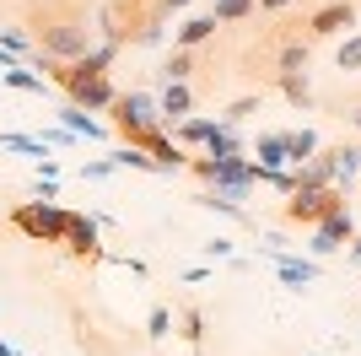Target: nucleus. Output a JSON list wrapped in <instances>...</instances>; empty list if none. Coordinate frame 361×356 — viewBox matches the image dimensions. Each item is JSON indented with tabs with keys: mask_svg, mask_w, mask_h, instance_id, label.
Instances as JSON below:
<instances>
[{
	"mask_svg": "<svg viewBox=\"0 0 361 356\" xmlns=\"http://www.w3.org/2000/svg\"><path fill=\"white\" fill-rule=\"evenodd\" d=\"M38 65L65 87V97H71L75 108H114V97H119L114 81H108V71H103V65H92L87 54H81V59H49V54H38Z\"/></svg>",
	"mask_w": 361,
	"mask_h": 356,
	"instance_id": "obj_1",
	"label": "nucleus"
},
{
	"mask_svg": "<svg viewBox=\"0 0 361 356\" xmlns=\"http://www.w3.org/2000/svg\"><path fill=\"white\" fill-rule=\"evenodd\" d=\"M157 119H162V108L151 103L146 92H119V97H114V130H119L130 146H140V141L157 130Z\"/></svg>",
	"mask_w": 361,
	"mask_h": 356,
	"instance_id": "obj_2",
	"label": "nucleus"
},
{
	"mask_svg": "<svg viewBox=\"0 0 361 356\" xmlns=\"http://www.w3.org/2000/svg\"><path fill=\"white\" fill-rule=\"evenodd\" d=\"M11 227H16V232H27L32 243H65L71 210L49 206V200H32V206H16V210H11Z\"/></svg>",
	"mask_w": 361,
	"mask_h": 356,
	"instance_id": "obj_3",
	"label": "nucleus"
},
{
	"mask_svg": "<svg viewBox=\"0 0 361 356\" xmlns=\"http://www.w3.org/2000/svg\"><path fill=\"white\" fill-rule=\"evenodd\" d=\"M340 206H345V200H340V189H334V184H329V189H307V184H297L281 216H286L291 227H318L329 210H340Z\"/></svg>",
	"mask_w": 361,
	"mask_h": 356,
	"instance_id": "obj_4",
	"label": "nucleus"
},
{
	"mask_svg": "<svg viewBox=\"0 0 361 356\" xmlns=\"http://www.w3.org/2000/svg\"><path fill=\"white\" fill-rule=\"evenodd\" d=\"M302 28H307V38H340V32H350L356 28V0H324V6H313V11H307V22H302Z\"/></svg>",
	"mask_w": 361,
	"mask_h": 356,
	"instance_id": "obj_5",
	"label": "nucleus"
},
{
	"mask_svg": "<svg viewBox=\"0 0 361 356\" xmlns=\"http://www.w3.org/2000/svg\"><path fill=\"white\" fill-rule=\"evenodd\" d=\"M38 54H49V59H81V54H87V28H81V22H54V28H44Z\"/></svg>",
	"mask_w": 361,
	"mask_h": 356,
	"instance_id": "obj_6",
	"label": "nucleus"
},
{
	"mask_svg": "<svg viewBox=\"0 0 361 356\" xmlns=\"http://www.w3.org/2000/svg\"><path fill=\"white\" fill-rule=\"evenodd\" d=\"M350 237H356V222H350V206H340L313 227V254H334L340 243H350Z\"/></svg>",
	"mask_w": 361,
	"mask_h": 356,
	"instance_id": "obj_7",
	"label": "nucleus"
},
{
	"mask_svg": "<svg viewBox=\"0 0 361 356\" xmlns=\"http://www.w3.org/2000/svg\"><path fill=\"white\" fill-rule=\"evenodd\" d=\"M65 249L81 254V259H97V222H92V216H71V227H65Z\"/></svg>",
	"mask_w": 361,
	"mask_h": 356,
	"instance_id": "obj_8",
	"label": "nucleus"
},
{
	"mask_svg": "<svg viewBox=\"0 0 361 356\" xmlns=\"http://www.w3.org/2000/svg\"><path fill=\"white\" fill-rule=\"evenodd\" d=\"M140 146L151 151V162H157V167H173V173H178V167H189V157H183V146H178V141H167L162 130H151L146 141H140Z\"/></svg>",
	"mask_w": 361,
	"mask_h": 356,
	"instance_id": "obj_9",
	"label": "nucleus"
},
{
	"mask_svg": "<svg viewBox=\"0 0 361 356\" xmlns=\"http://www.w3.org/2000/svg\"><path fill=\"white\" fill-rule=\"evenodd\" d=\"M324 157H329V167H334V184H350V173L361 167V146L356 141H340V146H329Z\"/></svg>",
	"mask_w": 361,
	"mask_h": 356,
	"instance_id": "obj_10",
	"label": "nucleus"
},
{
	"mask_svg": "<svg viewBox=\"0 0 361 356\" xmlns=\"http://www.w3.org/2000/svg\"><path fill=\"white\" fill-rule=\"evenodd\" d=\"M162 108L167 119H189V108H195V92H189V81H167V92H162Z\"/></svg>",
	"mask_w": 361,
	"mask_h": 356,
	"instance_id": "obj_11",
	"label": "nucleus"
},
{
	"mask_svg": "<svg viewBox=\"0 0 361 356\" xmlns=\"http://www.w3.org/2000/svg\"><path fill=\"white\" fill-rule=\"evenodd\" d=\"M275 270H281V281H286L291 292H302V286L318 281V265H307V259H286V254L275 259Z\"/></svg>",
	"mask_w": 361,
	"mask_h": 356,
	"instance_id": "obj_12",
	"label": "nucleus"
},
{
	"mask_svg": "<svg viewBox=\"0 0 361 356\" xmlns=\"http://www.w3.org/2000/svg\"><path fill=\"white\" fill-rule=\"evenodd\" d=\"M291 162V151H286V135L275 130V135H259V167L264 173H275V167H286Z\"/></svg>",
	"mask_w": 361,
	"mask_h": 356,
	"instance_id": "obj_13",
	"label": "nucleus"
},
{
	"mask_svg": "<svg viewBox=\"0 0 361 356\" xmlns=\"http://www.w3.org/2000/svg\"><path fill=\"white\" fill-rule=\"evenodd\" d=\"M216 32H221L216 16H189V22L178 28V49H195V44H205V38H216Z\"/></svg>",
	"mask_w": 361,
	"mask_h": 356,
	"instance_id": "obj_14",
	"label": "nucleus"
},
{
	"mask_svg": "<svg viewBox=\"0 0 361 356\" xmlns=\"http://www.w3.org/2000/svg\"><path fill=\"white\" fill-rule=\"evenodd\" d=\"M205 157H243V141H238V130H232L226 119L211 130V141H205Z\"/></svg>",
	"mask_w": 361,
	"mask_h": 356,
	"instance_id": "obj_15",
	"label": "nucleus"
},
{
	"mask_svg": "<svg viewBox=\"0 0 361 356\" xmlns=\"http://www.w3.org/2000/svg\"><path fill=\"white\" fill-rule=\"evenodd\" d=\"M259 11V0H216V22H221V28H232V22H248V16Z\"/></svg>",
	"mask_w": 361,
	"mask_h": 356,
	"instance_id": "obj_16",
	"label": "nucleus"
},
{
	"mask_svg": "<svg viewBox=\"0 0 361 356\" xmlns=\"http://www.w3.org/2000/svg\"><path fill=\"white\" fill-rule=\"evenodd\" d=\"M216 130V119H178V146H205Z\"/></svg>",
	"mask_w": 361,
	"mask_h": 356,
	"instance_id": "obj_17",
	"label": "nucleus"
},
{
	"mask_svg": "<svg viewBox=\"0 0 361 356\" xmlns=\"http://www.w3.org/2000/svg\"><path fill=\"white\" fill-rule=\"evenodd\" d=\"M60 119H65V130H71V135H87V141H92V135H103V124H97V119H87L75 103H65Z\"/></svg>",
	"mask_w": 361,
	"mask_h": 356,
	"instance_id": "obj_18",
	"label": "nucleus"
},
{
	"mask_svg": "<svg viewBox=\"0 0 361 356\" xmlns=\"http://www.w3.org/2000/svg\"><path fill=\"white\" fill-rule=\"evenodd\" d=\"M108 162H114V167H135V173H151V167H157L146 146H119L114 157H108Z\"/></svg>",
	"mask_w": 361,
	"mask_h": 356,
	"instance_id": "obj_19",
	"label": "nucleus"
},
{
	"mask_svg": "<svg viewBox=\"0 0 361 356\" xmlns=\"http://www.w3.org/2000/svg\"><path fill=\"white\" fill-rule=\"evenodd\" d=\"M162 76L167 81H189V76H195V49H173L167 65H162Z\"/></svg>",
	"mask_w": 361,
	"mask_h": 356,
	"instance_id": "obj_20",
	"label": "nucleus"
},
{
	"mask_svg": "<svg viewBox=\"0 0 361 356\" xmlns=\"http://www.w3.org/2000/svg\"><path fill=\"white\" fill-rule=\"evenodd\" d=\"M334 65L340 71H361V32H350V38H340V49H334Z\"/></svg>",
	"mask_w": 361,
	"mask_h": 356,
	"instance_id": "obj_21",
	"label": "nucleus"
},
{
	"mask_svg": "<svg viewBox=\"0 0 361 356\" xmlns=\"http://www.w3.org/2000/svg\"><path fill=\"white\" fill-rule=\"evenodd\" d=\"M286 151H291V162H307V157H313V151H318V135L313 130H297V135H286Z\"/></svg>",
	"mask_w": 361,
	"mask_h": 356,
	"instance_id": "obj_22",
	"label": "nucleus"
},
{
	"mask_svg": "<svg viewBox=\"0 0 361 356\" xmlns=\"http://www.w3.org/2000/svg\"><path fill=\"white\" fill-rule=\"evenodd\" d=\"M6 151H27V157H49V141H32V135H0Z\"/></svg>",
	"mask_w": 361,
	"mask_h": 356,
	"instance_id": "obj_23",
	"label": "nucleus"
},
{
	"mask_svg": "<svg viewBox=\"0 0 361 356\" xmlns=\"http://www.w3.org/2000/svg\"><path fill=\"white\" fill-rule=\"evenodd\" d=\"M0 76H6V81H11L16 92H44V76L22 71V65H6V71H0Z\"/></svg>",
	"mask_w": 361,
	"mask_h": 356,
	"instance_id": "obj_24",
	"label": "nucleus"
},
{
	"mask_svg": "<svg viewBox=\"0 0 361 356\" xmlns=\"http://www.w3.org/2000/svg\"><path fill=\"white\" fill-rule=\"evenodd\" d=\"M275 81H281V92H286L297 108H307V97H313V92H307V76H275Z\"/></svg>",
	"mask_w": 361,
	"mask_h": 356,
	"instance_id": "obj_25",
	"label": "nucleus"
},
{
	"mask_svg": "<svg viewBox=\"0 0 361 356\" xmlns=\"http://www.w3.org/2000/svg\"><path fill=\"white\" fill-rule=\"evenodd\" d=\"M167 324H173V313H167V308H151L146 329H151V335H157V340H162V335H167Z\"/></svg>",
	"mask_w": 361,
	"mask_h": 356,
	"instance_id": "obj_26",
	"label": "nucleus"
},
{
	"mask_svg": "<svg viewBox=\"0 0 361 356\" xmlns=\"http://www.w3.org/2000/svg\"><path fill=\"white\" fill-rule=\"evenodd\" d=\"M291 6H297V0H259V11H264V16H281V11H291Z\"/></svg>",
	"mask_w": 361,
	"mask_h": 356,
	"instance_id": "obj_27",
	"label": "nucleus"
},
{
	"mask_svg": "<svg viewBox=\"0 0 361 356\" xmlns=\"http://www.w3.org/2000/svg\"><path fill=\"white\" fill-rule=\"evenodd\" d=\"M183 335H189V340H200V313H195V308L183 313Z\"/></svg>",
	"mask_w": 361,
	"mask_h": 356,
	"instance_id": "obj_28",
	"label": "nucleus"
},
{
	"mask_svg": "<svg viewBox=\"0 0 361 356\" xmlns=\"http://www.w3.org/2000/svg\"><path fill=\"white\" fill-rule=\"evenodd\" d=\"M345 124H350V130H356V135H361V97H356V103H350V108H345Z\"/></svg>",
	"mask_w": 361,
	"mask_h": 356,
	"instance_id": "obj_29",
	"label": "nucleus"
},
{
	"mask_svg": "<svg viewBox=\"0 0 361 356\" xmlns=\"http://www.w3.org/2000/svg\"><path fill=\"white\" fill-rule=\"evenodd\" d=\"M183 6H189V0H157V16L162 11H183Z\"/></svg>",
	"mask_w": 361,
	"mask_h": 356,
	"instance_id": "obj_30",
	"label": "nucleus"
},
{
	"mask_svg": "<svg viewBox=\"0 0 361 356\" xmlns=\"http://www.w3.org/2000/svg\"><path fill=\"white\" fill-rule=\"evenodd\" d=\"M350 265H361V237H350Z\"/></svg>",
	"mask_w": 361,
	"mask_h": 356,
	"instance_id": "obj_31",
	"label": "nucleus"
},
{
	"mask_svg": "<svg viewBox=\"0 0 361 356\" xmlns=\"http://www.w3.org/2000/svg\"><path fill=\"white\" fill-rule=\"evenodd\" d=\"M0 356H16V351H11V345H6V340H0Z\"/></svg>",
	"mask_w": 361,
	"mask_h": 356,
	"instance_id": "obj_32",
	"label": "nucleus"
}]
</instances>
